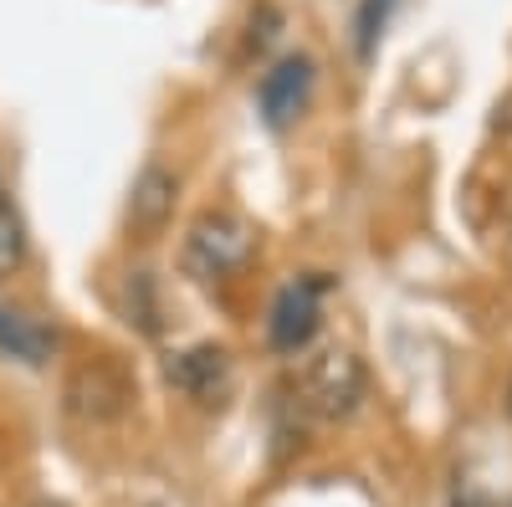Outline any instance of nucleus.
I'll list each match as a JSON object with an SVG mask.
<instances>
[{
	"label": "nucleus",
	"mask_w": 512,
	"mask_h": 507,
	"mask_svg": "<svg viewBox=\"0 0 512 507\" xmlns=\"http://www.w3.org/2000/svg\"><path fill=\"white\" fill-rule=\"evenodd\" d=\"M364 400H369V369L349 344H323V349L297 359L287 405L303 420L344 426V420H354L364 410Z\"/></svg>",
	"instance_id": "obj_1"
},
{
	"label": "nucleus",
	"mask_w": 512,
	"mask_h": 507,
	"mask_svg": "<svg viewBox=\"0 0 512 507\" xmlns=\"http://www.w3.org/2000/svg\"><path fill=\"white\" fill-rule=\"evenodd\" d=\"M256 246H262V236H256V226L246 216H236L226 205H210L190 221V231L180 241V272L200 287L236 282L256 262Z\"/></svg>",
	"instance_id": "obj_2"
},
{
	"label": "nucleus",
	"mask_w": 512,
	"mask_h": 507,
	"mask_svg": "<svg viewBox=\"0 0 512 507\" xmlns=\"http://www.w3.org/2000/svg\"><path fill=\"white\" fill-rule=\"evenodd\" d=\"M134 400H139V379L118 354H88L62 379V410H67V420H77L88 431L118 426L134 410Z\"/></svg>",
	"instance_id": "obj_3"
},
{
	"label": "nucleus",
	"mask_w": 512,
	"mask_h": 507,
	"mask_svg": "<svg viewBox=\"0 0 512 507\" xmlns=\"http://www.w3.org/2000/svg\"><path fill=\"white\" fill-rule=\"evenodd\" d=\"M333 298V277L328 272H292L267 308V349L277 359H303L313 354L318 333H323V308Z\"/></svg>",
	"instance_id": "obj_4"
},
{
	"label": "nucleus",
	"mask_w": 512,
	"mask_h": 507,
	"mask_svg": "<svg viewBox=\"0 0 512 507\" xmlns=\"http://www.w3.org/2000/svg\"><path fill=\"white\" fill-rule=\"evenodd\" d=\"M313 93H318V57L313 52H282L256 77V118L272 134H287L313 108Z\"/></svg>",
	"instance_id": "obj_5"
},
{
	"label": "nucleus",
	"mask_w": 512,
	"mask_h": 507,
	"mask_svg": "<svg viewBox=\"0 0 512 507\" xmlns=\"http://www.w3.org/2000/svg\"><path fill=\"white\" fill-rule=\"evenodd\" d=\"M164 385L195 410H221L236 395V359L226 344H185L164 354Z\"/></svg>",
	"instance_id": "obj_6"
},
{
	"label": "nucleus",
	"mask_w": 512,
	"mask_h": 507,
	"mask_svg": "<svg viewBox=\"0 0 512 507\" xmlns=\"http://www.w3.org/2000/svg\"><path fill=\"white\" fill-rule=\"evenodd\" d=\"M175 205H180V169H169L159 154H149L139 164L134 185H128V200H123V231L128 241H159L175 221Z\"/></svg>",
	"instance_id": "obj_7"
},
{
	"label": "nucleus",
	"mask_w": 512,
	"mask_h": 507,
	"mask_svg": "<svg viewBox=\"0 0 512 507\" xmlns=\"http://www.w3.org/2000/svg\"><path fill=\"white\" fill-rule=\"evenodd\" d=\"M0 354L26 364V369L52 364V354H57V323L31 313L16 298H0Z\"/></svg>",
	"instance_id": "obj_8"
},
{
	"label": "nucleus",
	"mask_w": 512,
	"mask_h": 507,
	"mask_svg": "<svg viewBox=\"0 0 512 507\" xmlns=\"http://www.w3.org/2000/svg\"><path fill=\"white\" fill-rule=\"evenodd\" d=\"M31 262V236H26V216L6 185V169H0V282L21 277V267Z\"/></svg>",
	"instance_id": "obj_9"
},
{
	"label": "nucleus",
	"mask_w": 512,
	"mask_h": 507,
	"mask_svg": "<svg viewBox=\"0 0 512 507\" xmlns=\"http://www.w3.org/2000/svg\"><path fill=\"white\" fill-rule=\"evenodd\" d=\"M123 313H128V323H134L139 333H149V338L164 328V303H159L154 272H128V282H123Z\"/></svg>",
	"instance_id": "obj_10"
},
{
	"label": "nucleus",
	"mask_w": 512,
	"mask_h": 507,
	"mask_svg": "<svg viewBox=\"0 0 512 507\" xmlns=\"http://www.w3.org/2000/svg\"><path fill=\"white\" fill-rule=\"evenodd\" d=\"M395 6L400 0H359V11H354V52H359V62H374L379 36H384V26H390Z\"/></svg>",
	"instance_id": "obj_11"
},
{
	"label": "nucleus",
	"mask_w": 512,
	"mask_h": 507,
	"mask_svg": "<svg viewBox=\"0 0 512 507\" xmlns=\"http://www.w3.org/2000/svg\"><path fill=\"white\" fill-rule=\"evenodd\" d=\"M277 31H282V11L277 6H256V16H251V47H267Z\"/></svg>",
	"instance_id": "obj_12"
},
{
	"label": "nucleus",
	"mask_w": 512,
	"mask_h": 507,
	"mask_svg": "<svg viewBox=\"0 0 512 507\" xmlns=\"http://www.w3.org/2000/svg\"><path fill=\"white\" fill-rule=\"evenodd\" d=\"M451 507H492V502H487L482 492H456V497H451Z\"/></svg>",
	"instance_id": "obj_13"
},
{
	"label": "nucleus",
	"mask_w": 512,
	"mask_h": 507,
	"mask_svg": "<svg viewBox=\"0 0 512 507\" xmlns=\"http://www.w3.org/2000/svg\"><path fill=\"white\" fill-rule=\"evenodd\" d=\"M0 507H62V502H52V497H31V502H0Z\"/></svg>",
	"instance_id": "obj_14"
},
{
	"label": "nucleus",
	"mask_w": 512,
	"mask_h": 507,
	"mask_svg": "<svg viewBox=\"0 0 512 507\" xmlns=\"http://www.w3.org/2000/svg\"><path fill=\"white\" fill-rule=\"evenodd\" d=\"M507 415H512V385H507Z\"/></svg>",
	"instance_id": "obj_15"
}]
</instances>
